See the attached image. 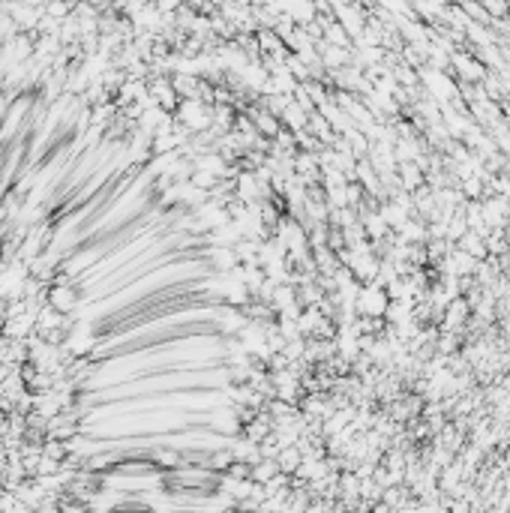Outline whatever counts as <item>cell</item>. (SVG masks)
<instances>
[{
    "mask_svg": "<svg viewBox=\"0 0 510 513\" xmlns=\"http://www.w3.org/2000/svg\"><path fill=\"white\" fill-rule=\"evenodd\" d=\"M384 306H387V297H384L381 291H375V288H366V291H363V300H360V309H363V312L378 315V312H384Z\"/></svg>",
    "mask_w": 510,
    "mask_h": 513,
    "instance_id": "6da1fadb",
    "label": "cell"
}]
</instances>
